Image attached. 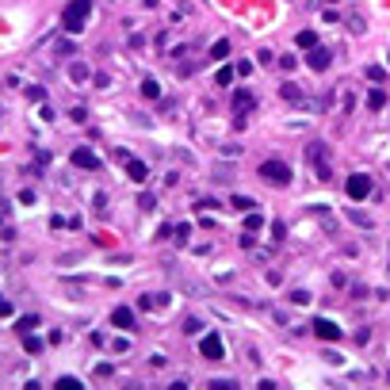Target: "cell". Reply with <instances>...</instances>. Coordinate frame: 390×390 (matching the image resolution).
<instances>
[{"label": "cell", "instance_id": "6da1fadb", "mask_svg": "<svg viewBox=\"0 0 390 390\" xmlns=\"http://www.w3.org/2000/svg\"><path fill=\"white\" fill-rule=\"evenodd\" d=\"M92 4L96 0H69L65 12H61V27H65L69 35H80L84 23H88V16H92Z\"/></svg>", "mask_w": 390, "mask_h": 390}, {"label": "cell", "instance_id": "7a4b0ae2", "mask_svg": "<svg viewBox=\"0 0 390 390\" xmlns=\"http://www.w3.org/2000/svg\"><path fill=\"white\" fill-rule=\"evenodd\" d=\"M306 161L314 165V176H318L321 184H329V180H333V168H329V146H325V142H310V146H306Z\"/></svg>", "mask_w": 390, "mask_h": 390}, {"label": "cell", "instance_id": "3957f363", "mask_svg": "<svg viewBox=\"0 0 390 390\" xmlns=\"http://www.w3.org/2000/svg\"><path fill=\"white\" fill-rule=\"evenodd\" d=\"M256 176L264 184H272V188H287V184H291V168H287L283 161H264V165L256 168Z\"/></svg>", "mask_w": 390, "mask_h": 390}, {"label": "cell", "instance_id": "277c9868", "mask_svg": "<svg viewBox=\"0 0 390 390\" xmlns=\"http://www.w3.org/2000/svg\"><path fill=\"white\" fill-rule=\"evenodd\" d=\"M344 191H348V199H367V195H371V176L367 172H352L348 176V184H344Z\"/></svg>", "mask_w": 390, "mask_h": 390}, {"label": "cell", "instance_id": "5b68a950", "mask_svg": "<svg viewBox=\"0 0 390 390\" xmlns=\"http://www.w3.org/2000/svg\"><path fill=\"white\" fill-rule=\"evenodd\" d=\"M310 329H314V337H321V340H340L344 337V329H340L337 321H329V318H314Z\"/></svg>", "mask_w": 390, "mask_h": 390}, {"label": "cell", "instance_id": "8992f818", "mask_svg": "<svg viewBox=\"0 0 390 390\" xmlns=\"http://www.w3.org/2000/svg\"><path fill=\"white\" fill-rule=\"evenodd\" d=\"M306 65H310L314 73H325L333 65V50H325V46H314L310 54H306Z\"/></svg>", "mask_w": 390, "mask_h": 390}, {"label": "cell", "instance_id": "52a82bcc", "mask_svg": "<svg viewBox=\"0 0 390 390\" xmlns=\"http://www.w3.org/2000/svg\"><path fill=\"white\" fill-rule=\"evenodd\" d=\"M73 165H77V168H88V172H96L104 161H100V153H92L88 146H80V149H73Z\"/></svg>", "mask_w": 390, "mask_h": 390}, {"label": "cell", "instance_id": "ba28073f", "mask_svg": "<svg viewBox=\"0 0 390 390\" xmlns=\"http://www.w3.org/2000/svg\"><path fill=\"white\" fill-rule=\"evenodd\" d=\"M199 352L207 356V360H222V356H226V344H222V337H218V333H210V337L199 340Z\"/></svg>", "mask_w": 390, "mask_h": 390}, {"label": "cell", "instance_id": "9c48e42d", "mask_svg": "<svg viewBox=\"0 0 390 390\" xmlns=\"http://www.w3.org/2000/svg\"><path fill=\"white\" fill-rule=\"evenodd\" d=\"M111 321H115V329H134V325H138V318H134V310H130V306H115V310H111Z\"/></svg>", "mask_w": 390, "mask_h": 390}, {"label": "cell", "instance_id": "30bf717a", "mask_svg": "<svg viewBox=\"0 0 390 390\" xmlns=\"http://www.w3.org/2000/svg\"><path fill=\"white\" fill-rule=\"evenodd\" d=\"M126 176H130L134 184H146V180H149V168L142 165V161H134V157H130V161H126Z\"/></svg>", "mask_w": 390, "mask_h": 390}, {"label": "cell", "instance_id": "8fae6325", "mask_svg": "<svg viewBox=\"0 0 390 390\" xmlns=\"http://www.w3.org/2000/svg\"><path fill=\"white\" fill-rule=\"evenodd\" d=\"M279 96H283L287 104H302V100H306V92H302L298 84H291V80H287V84H279Z\"/></svg>", "mask_w": 390, "mask_h": 390}, {"label": "cell", "instance_id": "7c38bea8", "mask_svg": "<svg viewBox=\"0 0 390 390\" xmlns=\"http://www.w3.org/2000/svg\"><path fill=\"white\" fill-rule=\"evenodd\" d=\"M252 104H256V100H252L249 88H237V92H234V111H245V107L252 111Z\"/></svg>", "mask_w": 390, "mask_h": 390}, {"label": "cell", "instance_id": "4fadbf2b", "mask_svg": "<svg viewBox=\"0 0 390 390\" xmlns=\"http://www.w3.org/2000/svg\"><path fill=\"white\" fill-rule=\"evenodd\" d=\"M138 306L142 310H161V306H168V295H142Z\"/></svg>", "mask_w": 390, "mask_h": 390}, {"label": "cell", "instance_id": "5bb4252c", "mask_svg": "<svg viewBox=\"0 0 390 390\" xmlns=\"http://www.w3.org/2000/svg\"><path fill=\"white\" fill-rule=\"evenodd\" d=\"M344 214H348V222H356V226H360V230H371V218H367L364 210H356V207H348Z\"/></svg>", "mask_w": 390, "mask_h": 390}, {"label": "cell", "instance_id": "9a60e30c", "mask_svg": "<svg viewBox=\"0 0 390 390\" xmlns=\"http://www.w3.org/2000/svg\"><path fill=\"white\" fill-rule=\"evenodd\" d=\"M210 58H214V61H226V58H230V42H226V38L210 42Z\"/></svg>", "mask_w": 390, "mask_h": 390}, {"label": "cell", "instance_id": "2e32d148", "mask_svg": "<svg viewBox=\"0 0 390 390\" xmlns=\"http://www.w3.org/2000/svg\"><path fill=\"white\" fill-rule=\"evenodd\" d=\"M367 107H371V111L386 107V96H382V88H371V92H367Z\"/></svg>", "mask_w": 390, "mask_h": 390}, {"label": "cell", "instance_id": "e0dca14e", "mask_svg": "<svg viewBox=\"0 0 390 390\" xmlns=\"http://www.w3.org/2000/svg\"><path fill=\"white\" fill-rule=\"evenodd\" d=\"M142 96H146V100H157V96H161V84H157L153 77H146L142 80Z\"/></svg>", "mask_w": 390, "mask_h": 390}, {"label": "cell", "instance_id": "ac0fdd59", "mask_svg": "<svg viewBox=\"0 0 390 390\" xmlns=\"http://www.w3.org/2000/svg\"><path fill=\"white\" fill-rule=\"evenodd\" d=\"M260 226H264V218H260L256 210H245V230H249V234H256Z\"/></svg>", "mask_w": 390, "mask_h": 390}, {"label": "cell", "instance_id": "d6986e66", "mask_svg": "<svg viewBox=\"0 0 390 390\" xmlns=\"http://www.w3.org/2000/svg\"><path fill=\"white\" fill-rule=\"evenodd\" d=\"M31 329H38V318H31V314H27V318L16 321V333H19V337H23V333H31Z\"/></svg>", "mask_w": 390, "mask_h": 390}, {"label": "cell", "instance_id": "ffe728a7", "mask_svg": "<svg viewBox=\"0 0 390 390\" xmlns=\"http://www.w3.org/2000/svg\"><path fill=\"white\" fill-rule=\"evenodd\" d=\"M298 46H302V50H314V46H318V35H314V31H298V38H295Z\"/></svg>", "mask_w": 390, "mask_h": 390}, {"label": "cell", "instance_id": "44dd1931", "mask_svg": "<svg viewBox=\"0 0 390 390\" xmlns=\"http://www.w3.org/2000/svg\"><path fill=\"white\" fill-rule=\"evenodd\" d=\"M69 77L77 80V84H84V80H88V65H80V61H77V65H69Z\"/></svg>", "mask_w": 390, "mask_h": 390}, {"label": "cell", "instance_id": "7402d4cb", "mask_svg": "<svg viewBox=\"0 0 390 390\" xmlns=\"http://www.w3.org/2000/svg\"><path fill=\"white\" fill-rule=\"evenodd\" d=\"M23 348H27V352H42V340H38V337H31V333H23Z\"/></svg>", "mask_w": 390, "mask_h": 390}, {"label": "cell", "instance_id": "603a6c76", "mask_svg": "<svg viewBox=\"0 0 390 390\" xmlns=\"http://www.w3.org/2000/svg\"><path fill=\"white\" fill-rule=\"evenodd\" d=\"M367 80L382 84V80H386V69H382V65H367Z\"/></svg>", "mask_w": 390, "mask_h": 390}, {"label": "cell", "instance_id": "cb8c5ba5", "mask_svg": "<svg viewBox=\"0 0 390 390\" xmlns=\"http://www.w3.org/2000/svg\"><path fill=\"white\" fill-rule=\"evenodd\" d=\"M234 73H237V69L222 65V69H218V77H214V84H218V88H222V84H230V80H234Z\"/></svg>", "mask_w": 390, "mask_h": 390}, {"label": "cell", "instance_id": "d4e9b609", "mask_svg": "<svg viewBox=\"0 0 390 390\" xmlns=\"http://www.w3.org/2000/svg\"><path fill=\"white\" fill-rule=\"evenodd\" d=\"M54 386H58V390H77V386H80V379H73V375H61Z\"/></svg>", "mask_w": 390, "mask_h": 390}, {"label": "cell", "instance_id": "484cf974", "mask_svg": "<svg viewBox=\"0 0 390 390\" xmlns=\"http://www.w3.org/2000/svg\"><path fill=\"white\" fill-rule=\"evenodd\" d=\"M199 329H203V321H199V318H184V333H188V337H195Z\"/></svg>", "mask_w": 390, "mask_h": 390}, {"label": "cell", "instance_id": "4316f807", "mask_svg": "<svg viewBox=\"0 0 390 390\" xmlns=\"http://www.w3.org/2000/svg\"><path fill=\"white\" fill-rule=\"evenodd\" d=\"M188 237H191V226L180 222V226H176V245H188Z\"/></svg>", "mask_w": 390, "mask_h": 390}, {"label": "cell", "instance_id": "83f0119b", "mask_svg": "<svg viewBox=\"0 0 390 390\" xmlns=\"http://www.w3.org/2000/svg\"><path fill=\"white\" fill-rule=\"evenodd\" d=\"M310 291H291V302H295V306H310Z\"/></svg>", "mask_w": 390, "mask_h": 390}, {"label": "cell", "instance_id": "f1b7e54d", "mask_svg": "<svg viewBox=\"0 0 390 390\" xmlns=\"http://www.w3.org/2000/svg\"><path fill=\"white\" fill-rule=\"evenodd\" d=\"M230 203H234L237 210H252V207H256V203H252L249 195H234V199H230Z\"/></svg>", "mask_w": 390, "mask_h": 390}, {"label": "cell", "instance_id": "f546056e", "mask_svg": "<svg viewBox=\"0 0 390 390\" xmlns=\"http://www.w3.org/2000/svg\"><path fill=\"white\" fill-rule=\"evenodd\" d=\"M27 96H31L35 104H46V88H38V84H31V88H27Z\"/></svg>", "mask_w": 390, "mask_h": 390}, {"label": "cell", "instance_id": "4dcf8cb0", "mask_svg": "<svg viewBox=\"0 0 390 390\" xmlns=\"http://www.w3.org/2000/svg\"><path fill=\"white\" fill-rule=\"evenodd\" d=\"M237 382L234 379H210V390H234Z\"/></svg>", "mask_w": 390, "mask_h": 390}, {"label": "cell", "instance_id": "1f68e13d", "mask_svg": "<svg viewBox=\"0 0 390 390\" xmlns=\"http://www.w3.org/2000/svg\"><path fill=\"white\" fill-rule=\"evenodd\" d=\"M287 237V226L283 222H272V241H283Z\"/></svg>", "mask_w": 390, "mask_h": 390}, {"label": "cell", "instance_id": "d6a6232c", "mask_svg": "<svg viewBox=\"0 0 390 390\" xmlns=\"http://www.w3.org/2000/svg\"><path fill=\"white\" fill-rule=\"evenodd\" d=\"M172 234H176V226H157L153 237H157V241H165V237H172Z\"/></svg>", "mask_w": 390, "mask_h": 390}, {"label": "cell", "instance_id": "836d02e7", "mask_svg": "<svg viewBox=\"0 0 390 390\" xmlns=\"http://www.w3.org/2000/svg\"><path fill=\"white\" fill-rule=\"evenodd\" d=\"M348 27H352V35H364V19H360V16L348 19Z\"/></svg>", "mask_w": 390, "mask_h": 390}, {"label": "cell", "instance_id": "e575fe53", "mask_svg": "<svg viewBox=\"0 0 390 390\" xmlns=\"http://www.w3.org/2000/svg\"><path fill=\"white\" fill-rule=\"evenodd\" d=\"M279 65H283V69L291 73V69H295V65H298V58H291V54H283V58H279Z\"/></svg>", "mask_w": 390, "mask_h": 390}, {"label": "cell", "instance_id": "d590c367", "mask_svg": "<svg viewBox=\"0 0 390 390\" xmlns=\"http://www.w3.org/2000/svg\"><path fill=\"white\" fill-rule=\"evenodd\" d=\"M165 364H168V356H161V352L149 356V367H165Z\"/></svg>", "mask_w": 390, "mask_h": 390}, {"label": "cell", "instance_id": "8d00e7d4", "mask_svg": "<svg viewBox=\"0 0 390 390\" xmlns=\"http://www.w3.org/2000/svg\"><path fill=\"white\" fill-rule=\"evenodd\" d=\"M69 119H73V122H84V119H88V111H84V107H73Z\"/></svg>", "mask_w": 390, "mask_h": 390}, {"label": "cell", "instance_id": "74e56055", "mask_svg": "<svg viewBox=\"0 0 390 390\" xmlns=\"http://www.w3.org/2000/svg\"><path fill=\"white\" fill-rule=\"evenodd\" d=\"M321 19H325V23H340V16H337L333 8H325V12H321Z\"/></svg>", "mask_w": 390, "mask_h": 390}, {"label": "cell", "instance_id": "f35d334b", "mask_svg": "<svg viewBox=\"0 0 390 390\" xmlns=\"http://www.w3.org/2000/svg\"><path fill=\"white\" fill-rule=\"evenodd\" d=\"M96 375H100V379H107V375H115V367H111V364H100V367H96Z\"/></svg>", "mask_w": 390, "mask_h": 390}, {"label": "cell", "instance_id": "ab89813d", "mask_svg": "<svg viewBox=\"0 0 390 390\" xmlns=\"http://www.w3.org/2000/svg\"><path fill=\"white\" fill-rule=\"evenodd\" d=\"M138 203H142V210H153V203H157V199H153V195H149V191H146V195H142Z\"/></svg>", "mask_w": 390, "mask_h": 390}, {"label": "cell", "instance_id": "60d3db41", "mask_svg": "<svg viewBox=\"0 0 390 390\" xmlns=\"http://www.w3.org/2000/svg\"><path fill=\"white\" fill-rule=\"evenodd\" d=\"M386 61H390V58H386Z\"/></svg>", "mask_w": 390, "mask_h": 390}]
</instances>
